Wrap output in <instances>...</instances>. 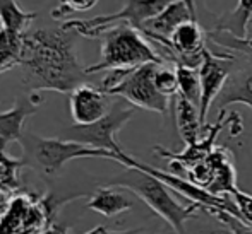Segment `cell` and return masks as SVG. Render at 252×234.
<instances>
[{
	"label": "cell",
	"instance_id": "1",
	"mask_svg": "<svg viewBox=\"0 0 252 234\" xmlns=\"http://www.w3.org/2000/svg\"><path fill=\"white\" fill-rule=\"evenodd\" d=\"M77 38L79 34L63 26L55 29L40 27L24 34L19 67L23 69V82L30 91L70 94L86 84L90 76L77 55Z\"/></svg>",
	"mask_w": 252,
	"mask_h": 234
},
{
	"label": "cell",
	"instance_id": "2",
	"mask_svg": "<svg viewBox=\"0 0 252 234\" xmlns=\"http://www.w3.org/2000/svg\"><path fill=\"white\" fill-rule=\"evenodd\" d=\"M106 185L129 190L132 195L141 198L155 214H158L163 221L168 222L177 234H187V222L196 217L199 212H204L202 207L196 204L182 205L170 193V188L161 180L143 169L127 168L122 175H117Z\"/></svg>",
	"mask_w": 252,
	"mask_h": 234
},
{
	"label": "cell",
	"instance_id": "3",
	"mask_svg": "<svg viewBox=\"0 0 252 234\" xmlns=\"http://www.w3.org/2000/svg\"><path fill=\"white\" fill-rule=\"evenodd\" d=\"M101 38L100 60L86 67V74L136 69L144 63H168L141 31L129 24H115L98 34Z\"/></svg>",
	"mask_w": 252,
	"mask_h": 234
},
{
	"label": "cell",
	"instance_id": "4",
	"mask_svg": "<svg viewBox=\"0 0 252 234\" xmlns=\"http://www.w3.org/2000/svg\"><path fill=\"white\" fill-rule=\"evenodd\" d=\"M19 144L23 147V159L26 161V166L33 168L34 171L43 176H55L57 173L62 171L67 162L74 161V159L103 157L119 162L120 157L113 152L90 147V145L79 144V142L65 140L60 137L48 139V137H40L31 132H24Z\"/></svg>",
	"mask_w": 252,
	"mask_h": 234
},
{
	"label": "cell",
	"instance_id": "5",
	"mask_svg": "<svg viewBox=\"0 0 252 234\" xmlns=\"http://www.w3.org/2000/svg\"><path fill=\"white\" fill-rule=\"evenodd\" d=\"M158 65L163 63H144L136 69L110 70L98 87L103 93L124 99L132 106L166 115L170 109V99L155 86Z\"/></svg>",
	"mask_w": 252,
	"mask_h": 234
},
{
	"label": "cell",
	"instance_id": "6",
	"mask_svg": "<svg viewBox=\"0 0 252 234\" xmlns=\"http://www.w3.org/2000/svg\"><path fill=\"white\" fill-rule=\"evenodd\" d=\"M65 202L69 200L53 193L40 197L24 188L12 195L5 215L0 219V234H41L55 222L59 207Z\"/></svg>",
	"mask_w": 252,
	"mask_h": 234
},
{
	"label": "cell",
	"instance_id": "7",
	"mask_svg": "<svg viewBox=\"0 0 252 234\" xmlns=\"http://www.w3.org/2000/svg\"><path fill=\"white\" fill-rule=\"evenodd\" d=\"M173 2L177 0H127L122 9L115 14L96 16L91 19H70L65 21L62 26L86 38H98L101 31H105L110 26H115V24H129L137 31H141L144 23L161 14Z\"/></svg>",
	"mask_w": 252,
	"mask_h": 234
},
{
	"label": "cell",
	"instance_id": "8",
	"mask_svg": "<svg viewBox=\"0 0 252 234\" xmlns=\"http://www.w3.org/2000/svg\"><path fill=\"white\" fill-rule=\"evenodd\" d=\"M132 116H134V108L127 104V101L119 98L113 101L112 109L106 113V116H103L100 122L86 127H79V125L67 127L65 130H62L60 139L79 142V144L90 145V147L101 149V151H108L120 156L126 151L120 147V144L117 142L115 137L130 122Z\"/></svg>",
	"mask_w": 252,
	"mask_h": 234
},
{
	"label": "cell",
	"instance_id": "9",
	"mask_svg": "<svg viewBox=\"0 0 252 234\" xmlns=\"http://www.w3.org/2000/svg\"><path fill=\"white\" fill-rule=\"evenodd\" d=\"M235 60L232 56L216 55L209 48L202 53V63L199 67V80H201V103H199V118L202 127H206L209 106L221 94L223 87L226 86ZM204 130V129H202Z\"/></svg>",
	"mask_w": 252,
	"mask_h": 234
},
{
	"label": "cell",
	"instance_id": "10",
	"mask_svg": "<svg viewBox=\"0 0 252 234\" xmlns=\"http://www.w3.org/2000/svg\"><path fill=\"white\" fill-rule=\"evenodd\" d=\"M113 96L103 93L98 86L86 82L69 94V108L74 125L86 127L100 122L112 109Z\"/></svg>",
	"mask_w": 252,
	"mask_h": 234
},
{
	"label": "cell",
	"instance_id": "11",
	"mask_svg": "<svg viewBox=\"0 0 252 234\" xmlns=\"http://www.w3.org/2000/svg\"><path fill=\"white\" fill-rule=\"evenodd\" d=\"M43 103L40 93L30 91L28 94L17 96L12 108L0 111V151L12 142H19L24 135V123L31 115L38 111Z\"/></svg>",
	"mask_w": 252,
	"mask_h": 234
},
{
	"label": "cell",
	"instance_id": "12",
	"mask_svg": "<svg viewBox=\"0 0 252 234\" xmlns=\"http://www.w3.org/2000/svg\"><path fill=\"white\" fill-rule=\"evenodd\" d=\"M189 19H196V14L187 7L184 0H177L172 5L166 7L161 14L144 23V26L141 27V33L146 38H150V41L158 45L159 48H165L173 31Z\"/></svg>",
	"mask_w": 252,
	"mask_h": 234
},
{
	"label": "cell",
	"instance_id": "13",
	"mask_svg": "<svg viewBox=\"0 0 252 234\" xmlns=\"http://www.w3.org/2000/svg\"><path fill=\"white\" fill-rule=\"evenodd\" d=\"M136 205V195L120 186H98L86 202V208L96 212L103 217H117L130 210Z\"/></svg>",
	"mask_w": 252,
	"mask_h": 234
},
{
	"label": "cell",
	"instance_id": "14",
	"mask_svg": "<svg viewBox=\"0 0 252 234\" xmlns=\"http://www.w3.org/2000/svg\"><path fill=\"white\" fill-rule=\"evenodd\" d=\"M175 122L186 145H192L201 140L199 135L204 127H202L199 118V108L180 94L175 96Z\"/></svg>",
	"mask_w": 252,
	"mask_h": 234
},
{
	"label": "cell",
	"instance_id": "15",
	"mask_svg": "<svg viewBox=\"0 0 252 234\" xmlns=\"http://www.w3.org/2000/svg\"><path fill=\"white\" fill-rule=\"evenodd\" d=\"M252 21V0H239L232 12L225 14L218 19L215 31L230 33L235 38H246Z\"/></svg>",
	"mask_w": 252,
	"mask_h": 234
},
{
	"label": "cell",
	"instance_id": "16",
	"mask_svg": "<svg viewBox=\"0 0 252 234\" xmlns=\"http://www.w3.org/2000/svg\"><path fill=\"white\" fill-rule=\"evenodd\" d=\"M38 17L36 12H26L17 0H0V24L16 34H26L30 24Z\"/></svg>",
	"mask_w": 252,
	"mask_h": 234
},
{
	"label": "cell",
	"instance_id": "17",
	"mask_svg": "<svg viewBox=\"0 0 252 234\" xmlns=\"http://www.w3.org/2000/svg\"><path fill=\"white\" fill-rule=\"evenodd\" d=\"M233 103H242V104L252 108V72L242 74V76L226 82V86L223 87L221 94H220L218 111L223 113V109Z\"/></svg>",
	"mask_w": 252,
	"mask_h": 234
},
{
	"label": "cell",
	"instance_id": "18",
	"mask_svg": "<svg viewBox=\"0 0 252 234\" xmlns=\"http://www.w3.org/2000/svg\"><path fill=\"white\" fill-rule=\"evenodd\" d=\"M24 168L28 166L23 157H14L7 154V151H0V190L12 195L24 190L21 180V171Z\"/></svg>",
	"mask_w": 252,
	"mask_h": 234
},
{
	"label": "cell",
	"instance_id": "19",
	"mask_svg": "<svg viewBox=\"0 0 252 234\" xmlns=\"http://www.w3.org/2000/svg\"><path fill=\"white\" fill-rule=\"evenodd\" d=\"M24 34H16L12 31L0 29V74L19 67L21 53H23Z\"/></svg>",
	"mask_w": 252,
	"mask_h": 234
},
{
	"label": "cell",
	"instance_id": "20",
	"mask_svg": "<svg viewBox=\"0 0 252 234\" xmlns=\"http://www.w3.org/2000/svg\"><path fill=\"white\" fill-rule=\"evenodd\" d=\"M179 79V94L199 108L201 103V80L199 69H190L186 65H173Z\"/></svg>",
	"mask_w": 252,
	"mask_h": 234
},
{
	"label": "cell",
	"instance_id": "21",
	"mask_svg": "<svg viewBox=\"0 0 252 234\" xmlns=\"http://www.w3.org/2000/svg\"><path fill=\"white\" fill-rule=\"evenodd\" d=\"M155 86L159 93L166 96L168 99L175 98L179 94V79H177L175 67H172V63L158 65L155 74Z\"/></svg>",
	"mask_w": 252,
	"mask_h": 234
},
{
	"label": "cell",
	"instance_id": "22",
	"mask_svg": "<svg viewBox=\"0 0 252 234\" xmlns=\"http://www.w3.org/2000/svg\"><path fill=\"white\" fill-rule=\"evenodd\" d=\"M209 38H211L215 43L221 45V47L239 50V52H244V53H252V21H251V29L247 31L246 38H235L230 33H223V31H213V33L209 34Z\"/></svg>",
	"mask_w": 252,
	"mask_h": 234
},
{
	"label": "cell",
	"instance_id": "23",
	"mask_svg": "<svg viewBox=\"0 0 252 234\" xmlns=\"http://www.w3.org/2000/svg\"><path fill=\"white\" fill-rule=\"evenodd\" d=\"M98 3V0H60L59 7L52 10L53 19H65L74 12H88Z\"/></svg>",
	"mask_w": 252,
	"mask_h": 234
},
{
	"label": "cell",
	"instance_id": "24",
	"mask_svg": "<svg viewBox=\"0 0 252 234\" xmlns=\"http://www.w3.org/2000/svg\"><path fill=\"white\" fill-rule=\"evenodd\" d=\"M230 197L235 202V207L239 210L240 221L247 226H252V195L246 193V191L239 190V188H232L230 190Z\"/></svg>",
	"mask_w": 252,
	"mask_h": 234
},
{
	"label": "cell",
	"instance_id": "25",
	"mask_svg": "<svg viewBox=\"0 0 252 234\" xmlns=\"http://www.w3.org/2000/svg\"><path fill=\"white\" fill-rule=\"evenodd\" d=\"M215 219H218L220 222L228 226L233 231V234H252V226L244 224L242 221H239V219L233 217V215L226 214V212H218V214L215 215Z\"/></svg>",
	"mask_w": 252,
	"mask_h": 234
},
{
	"label": "cell",
	"instance_id": "26",
	"mask_svg": "<svg viewBox=\"0 0 252 234\" xmlns=\"http://www.w3.org/2000/svg\"><path fill=\"white\" fill-rule=\"evenodd\" d=\"M10 200H12V193L0 190V219L5 215L7 208H9V205H10Z\"/></svg>",
	"mask_w": 252,
	"mask_h": 234
},
{
	"label": "cell",
	"instance_id": "27",
	"mask_svg": "<svg viewBox=\"0 0 252 234\" xmlns=\"http://www.w3.org/2000/svg\"><path fill=\"white\" fill-rule=\"evenodd\" d=\"M41 234H70V229L65 224H60V222H53L48 226Z\"/></svg>",
	"mask_w": 252,
	"mask_h": 234
},
{
	"label": "cell",
	"instance_id": "28",
	"mask_svg": "<svg viewBox=\"0 0 252 234\" xmlns=\"http://www.w3.org/2000/svg\"><path fill=\"white\" fill-rule=\"evenodd\" d=\"M206 234H233L232 229L228 228L226 224H223L221 222V226H218V228H213V229H209Z\"/></svg>",
	"mask_w": 252,
	"mask_h": 234
},
{
	"label": "cell",
	"instance_id": "29",
	"mask_svg": "<svg viewBox=\"0 0 252 234\" xmlns=\"http://www.w3.org/2000/svg\"><path fill=\"white\" fill-rule=\"evenodd\" d=\"M184 2H186L187 7H189V9L192 10L194 14H196V2H194V0H184Z\"/></svg>",
	"mask_w": 252,
	"mask_h": 234
},
{
	"label": "cell",
	"instance_id": "30",
	"mask_svg": "<svg viewBox=\"0 0 252 234\" xmlns=\"http://www.w3.org/2000/svg\"><path fill=\"white\" fill-rule=\"evenodd\" d=\"M84 234H98V228L90 229V231H88V233H84Z\"/></svg>",
	"mask_w": 252,
	"mask_h": 234
},
{
	"label": "cell",
	"instance_id": "31",
	"mask_svg": "<svg viewBox=\"0 0 252 234\" xmlns=\"http://www.w3.org/2000/svg\"><path fill=\"white\" fill-rule=\"evenodd\" d=\"M0 29H2V24H0Z\"/></svg>",
	"mask_w": 252,
	"mask_h": 234
}]
</instances>
